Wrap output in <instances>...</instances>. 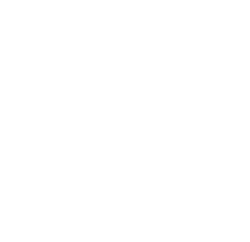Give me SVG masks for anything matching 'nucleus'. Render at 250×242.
I'll return each mask as SVG.
<instances>
[]
</instances>
